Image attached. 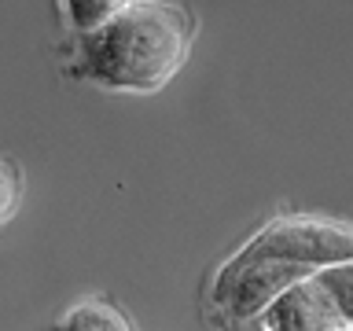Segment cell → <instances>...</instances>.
<instances>
[{
	"mask_svg": "<svg viewBox=\"0 0 353 331\" xmlns=\"http://www.w3.org/2000/svg\"><path fill=\"white\" fill-rule=\"evenodd\" d=\"M195 41L192 15L173 0H125L77 41V74L107 92H159L184 70Z\"/></svg>",
	"mask_w": 353,
	"mask_h": 331,
	"instance_id": "6da1fadb",
	"label": "cell"
},
{
	"mask_svg": "<svg viewBox=\"0 0 353 331\" xmlns=\"http://www.w3.org/2000/svg\"><path fill=\"white\" fill-rule=\"evenodd\" d=\"M254 324L269 331H350L335 294L327 291L316 272L280 291L254 317Z\"/></svg>",
	"mask_w": 353,
	"mask_h": 331,
	"instance_id": "7a4b0ae2",
	"label": "cell"
},
{
	"mask_svg": "<svg viewBox=\"0 0 353 331\" xmlns=\"http://www.w3.org/2000/svg\"><path fill=\"white\" fill-rule=\"evenodd\" d=\"M63 328H70V331H129V317L121 313V309H114L110 302H103V298H88V302L81 305H74L70 313H66L59 320Z\"/></svg>",
	"mask_w": 353,
	"mask_h": 331,
	"instance_id": "3957f363",
	"label": "cell"
},
{
	"mask_svg": "<svg viewBox=\"0 0 353 331\" xmlns=\"http://www.w3.org/2000/svg\"><path fill=\"white\" fill-rule=\"evenodd\" d=\"M121 4L125 0H63V11H66V22L77 33H85V30H96L99 22H107Z\"/></svg>",
	"mask_w": 353,
	"mask_h": 331,
	"instance_id": "277c9868",
	"label": "cell"
},
{
	"mask_svg": "<svg viewBox=\"0 0 353 331\" xmlns=\"http://www.w3.org/2000/svg\"><path fill=\"white\" fill-rule=\"evenodd\" d=\"M316 276L324 280L327 291L335 294V302H339V309H342V317H346V324H350V331H353V258L327 265V269H320Z\"/></svg>",
	"mask_w": 353,
	"mask_h": 331,
	"instance_id": "5b68a950",
	"label": "cell"
},
{
	"mask_svg": "<svg viewBox=\"0 0 353 331\" xmlns=\"http://www.w3.org/2000/svg\"><path fill=\"white\" fill-rule=\"evenodd\" d=\"M19 203H22V177L11 162L0 159V225H8L15 217Z\"/></svg>",
	"mask_w": 353,
	"mask_h": 331,
	"instance_id": "8992f818",
	"label": "cell"
}]
</instances>
